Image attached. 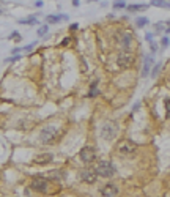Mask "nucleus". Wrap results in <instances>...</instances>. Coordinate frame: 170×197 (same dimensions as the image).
<instances>
[{"label":"nucleus","mask_w":170,"mask_h":197,"mask_svg":"<svg viewBox=\"0 0 170 197\" xmlns=\"http://www.w3.org/2000/svg\"><path fill=\"white\" fill-rule=\"evenodd\" d=\"M96 175H101L104 178L113 177V175H115V167H113L112 163H109V161H101L96 167Z\"/></svg>","instance_id":"1"},{"label":"nucleus","mask_w":170,"mask_h":197,"mask_svg":"<svg viewBox=\"0 0 170 197\" xmlns=\"http://www.w3.org/2000/svg\"><path fill=\"white\" fill-rule=\"evenodd\" d=\"M117 63H118V66H121V68H131L132 63H134V55L129 51H124L121 54H118Z\"/></svg>","instance_id":"2"},{"label":"nucleus","mask_w":170,"mask_h":197,"mask_svg":"<svg viewBox=\"0 0 170 197\" xmlns=\"http://www.w3.org/2000/svg\"><path fill=\"white\" fill-rule=\"evenodd\" d=\"M39 137H41V140H42L44 144L54 142L55 137H57V128H55V126H47V128H42Z\"/></svg>","instance_id":"3"},{"label":"nucleus","mask_w":170,"mask_h":197,"mask_svg":"<svg viewBox=\"0 0 170 197\" xmlns=\"http://www.w3.org/2000/svg\"><path fill=\"white\" fill-rule=\"evenodd\" d=\"M137 150V145L132 142V140L129 139H123V140H120V144H118V151L121 153V154H131Z\"/></svg>","instance_id":"4"},{"label":"nucleus","mask_w":170,"mask_h":197,"mask_svg":"<svg viewBox=\"0 0 170 197\" xmlns=\"http://www.w3.org/2000/svg\"><path fill=\"white\" fill-rule=\"evenodd\" d=\"M101 136L105 140H112L117 136V125L115 123H105L102 126V129H101Z\"/></svg>","instance_id":"5"},{"label":"nucleus","mask_w":170,"mask_h":197,"mask_svg":"<svg viewBox=\"0 0 170 197\" xmlns=\"http://www.w3.org/2000/svg\"><path fill=\"white\" fill-rule=\"evenodd\" d=\"M32 188L35 189V191H38V192H47L49 191V183H47L46 178L36 177V178H33V181H32Z\"/></svg>","instance_id":"6"},{"label":"nucleus","mask_w":170,"mask_h":197,"mask_svg":"<svg viewBox=\"0 0 170 197\" xmlns=\"http://www.w3.org/2000/svg\"><path fill=\"white\" fill-rule=\"evenodd\" d=\"M79 156H80V159L83 161V163H91V161L96 158V151H95L93 147H83V148L80 150V153H79Z\"/></svg>","instance_id":"7"},{"label":"nucleus","mask_w":170,"mask_h":197,"mask_svg":"<svg viewBox=\"0 0 170 197\" xmlns=\"http://www.w3.org/2000/svg\"><path fill=\"white\" fill-rule=\"evenodd\" d=\"M101 194H102V197H115L118 194V188L113 183H109V185H105L101 189Z\"/></svg>","instance_id":"8"},{"label":"nucleus","mask_w":170,"mask_h":197,"mask_svg":"<svg viewBox=\"0 0 170 197\" xmlns=\"http://www.w3.org/2000/svg\"><path fill=\"white\" fill-rule=\"evenodd\" d=\"M52 159H54V156H52L51 153H41V154H36V156L33 158V163L44 166V164H49Z\"/></svg>","instance_id":"9"},{"label":"nucleus","mask_w":170,"mask_h":197,"mask_svg":"<svg viewBox=\"0 0 170 197\" xmlns=\"http://www.w3.org/2000/svg\"><path fill=\"white\" fill-rule=\"evenodd\" d=\"M82 180L85 183H95L96 181V170H93V169H85V170H82Z\"/></svg>","instance_id":"10"},{"label":"nucleus","mask_w":170,"mask_h":197,"mask_svg":"<svg viewBox=\"0 0 170 197\" xmlns=\"http://www.w3.org/2000/svg\"><path fill=\"white\" fill-rule=\"evenodd\" d=\"M118 43L123 46V49H126V51H128V49L131 47V43H132V37H131L129 33H123V35L120 33V35H118Z\"/></svg>","instance_id":"11"},{"label":"nucleus","mask_w":170,"mask_h":197,"mask_svg":"<svg viewBox=\"0 0 170 197\" xmlns=\"http://www.w3.org/2000/svg\"><path fill=\"white\" fill-rule=\"evenodd\" d=\"M151 65H153V59L148 57V59L145 60V63H143V69H142V76H143V77L148 76V71H150V66H151Z\"/></svg>","instance_id":"12"},{"label":"nucleus","mask_w":170,"mask_h":197,"mask_svg":"<svg viewBox=\"0 0 170 197\" xmlns=\"http://www.w3.org/2000/svg\"><path fill=\"white\" fill-rule=\"evenodd\" d=\"M60 19H63V21H66L68 19V16H65V14H61V16H47L46 17V21H47V24H54V22H58Z\"/></svg>","instance_id":"13"},{"label":"nucleus","mask_w":170,"mask_h":197,"mask_svg":"<svg viewBox=\"0 0 170 197\" xmlns=\"http://www.w3.org/2000/svg\"><path fill=\"white\" fill-rule=\"evenodd\" d=\"M47 178H51V180H61V172L54 170L51 173H47Z\"/></svg>","instance_id":"14"},{"label":"nucleus","mask_w":170,"mask_h":197,"mask_svg":"<svg viewBox=\"0 0 170 197\" xmlns=\"http://www.w3.org/2000/svg\"><path fill=\"white\" fill-rule=\"evenodd\" d=\"M151 5H154V6H162V8H170V5L165 3L164 0H151Z\"/></svg>","instance_id":"15"},{"label":"nucleus","mask_w":170,"mask_h":197,"mask_svg":"<svg viewBox=\"0 0 170 197\" xmlns=\"http://www.w3.org/2000/svg\"><path fill=\"white\" fill-rule=\"evenodd\" d=\"M19 24H28V25H32V24H38V22H36V17L30 16L28 19H20V21H19Z\"/></svg>","instance_id":"16"},{"label":"nucleus","mask_w":170,"mask_h":197,"mask_svg":"<svg viewBox=\"0 0 170 197\" xmlns=\"http://www.w3.org/2000/svg\"><path fill=\"white\" fill-rule=\"evenodd\" d=\"M99 93V90H98V82H93L91 84V87H90V96H96Z\"/></svg>","instance_id":"17"},{"label":"nucleus","mask_w":170,"mask_h":197,"mask_svg":"<svg viewBox=\"0 0 170 197\" xmlns=\"http://www.w3.org/2000/svg\"><path fill=\"white\" fill-rule=\"evenodd\" d=\"M146 5H129L128 6V11H139V10H145Z\"/></svg>","instance_id":"18"},{"label":"nucleus","mask_w":170,"mask_h":197,"mask_svg":"<svg viewBox=\"0 0 170 197\" xmlns=\"http://www.w3.org/2000/svg\"><path fill=\"white\" fill-rule=\"evenodd\" d=\"M136 24H137V27H145L148 24V17H139L136 21Z\"/></svg>","instance_id":"19"},{"label":"nucleus","mask_w":170,"mask_h":197,"mask_svg":"<svg viewBox=\"0 0 170 197\" xmlns=\"http://www.w3.org/2000/svg\"><path fill=\"white\" fill-rule=\"evenodd\" d=\"M124 6H126L124 0H115V2H113V8H115V10H118V8H124Z\"/></svg>","instance_id":"20"},{"label":"nucleus","mask_w":170,"mask_h":197,"mask_svg":"<svg viewBox=\"0 0 170 197\" xmlns=\"http://www.w3.org/2000/svg\"><path fill=\"white\" fill-rule=\"evenodd\" d=\"M47 33V25H42V27H39L38 29V35L39 37H42V35H46Z\"/></svg>","instance_id":"21"},{"label":"nucleus","mask_w":170,"mask_h":197,"mask_svg":"<svg viewBox=\"0 0 170 197\" xmlns=\"http://www.w3.org/2000/svg\"><path fill=\"white\" fill-rule=\"evenodd\" d=\"M8 38H10V40H16V41H20V37H19V33H17V32H13V33L10 35Z\"/></svg>","instance_id":"22"},{"label":"nucleus","mask_w":170,"mask_h":197,"mask_svg":"<svg viewBox=\"0 0 170 197\" xmlns=\"http://www.w3.org/2000/svg\"><path fill=\"white\" fill-rule=\"evenodd\" d=\"M165 107H167V117H170V100H165Z\"/></svg>","instance_id":"23"},{"label":"nucleus","mask_w":170,"mask_h":197,"mask_svg":"<svg viewBox=\"0 0 170 197\" xmlns=\"http://www.w3.org/2000/svg\"><path fill=\"white\" fill-rule=\"evenodd\" d=\"M159 69H161V65H156V66H154V69H153V74H151V76H156Z\"/></svg>","instance_id":"24"},{"label":"nucleus","mask_w":170,"mask_h":197,"mask_svg":"<svg viewBox=\"0 0 170 197\" xmlns=\"http://www.w3.org/2000/svg\"><path fill=\"white\" fill-rule=\"evenodd\" d=\"M16 60H19V55H14V57L8 59V60H6V62H16Z\"/></svg>","instance_id":"25"},{"label":"nucleus","mask_w":170,"mask_h":197,"mask_svg":"<svg viewBox=\"0 0 170 197\" xmlns=\"http://www.w3.org/2000/svg\"><path fill=\"white\" fill-rule=\"evenodd\" d=\"M33 46H35V43H32V44H28V46H25V47H24V51H30V49H32Z\"/></svg>","instance_id":"26"},{"label":"nucleus","mask_w":170,"mask_h":197,"mask_svg":"<svg viewBox=\"0 0 170 197\" xmlns=\"http://www.w3.org/2000/svg\"><path fill=\"white\" fill-rule=\"evenodd\" d=\"M76 29H77V24H71V25H69V30H71V32L76 30Z\"/></svg>","instance_id":"27"},{"label":"nucleus","mask_w":170,"mask_h":197,"mask_svg":"<svg viewBox=\"0 0 170 197\" xmlns=\"http://www.w3.org/2000/svg\"><path fill=\"white\" fill-rule=\"evenodd\" d=\"M68 43H69V40H68V38H66V40H63V41H61V46H66Z\"/></svg>","instance_id":"28"},{"label":"nucleus","mask_w":170,"mask_h":197,"mask_svg":"<svg viewBox=\"0 0 170 197\" xmlns=\"http://www.w3.org/2000/svg\"><path fill=\"white\" fill-rule=\"evenodd\" d=\"M162 44L167 46V44H168V40H167V38H164V40H162Z\"/></svg>","instance_id":"29"},{"label":"nucleus","mask_w":170,"mask_h":197,"mask_svg":"<svg viewBox=\"0 0 170 197\" xmlns=\"http://www.w3.org/2000/svg\"><path fill=\"white\" fill-rule=\"evenodd\" d=\"M19 51H20V49H19V47H16V49H13V51H11V52H13V54H17Z\"/></svg>","instance_id":"30"},{"label":"nucleus","mask_w":170,"mask_h":197,"mask_svg":"<svg viewBox=\"0 0 170 197\" xmlns=\"http://www.w3.org/2000/svg\"><path fill=\"white\" fill-rule=\"evenodd\" d=\"M73 5H74V6H77V5H79V0H73Z\"/></svg>","instance_id":"31"},{"label":"nucleus","mask_w":170,"mask_h":197,"mask_svg":"<svg viewBox=\"0 0 170 197\" xmlns=\"http://www.w3.org/2000/svg\"><path fill=\"white\" fill-rule=\"evenodd\" d=\"M90 2H95V0H90Z\"/></svg>","instance_id":"32"},{"label":"nucleus","mask_w":170,"mask_h":197,"mask_svg":"<svg viewBox=\"0 0 170 197\" xmlns=\"http://www.w3.org/2000/svg\"><path fill=\"white\" fill-rule=\"evenodd\" d=\"M0 14H2V10H0Z\"/></svg>","instance_id":"33"},{"label":"nucleus","mask_w":170,"mask_h":197,"mask_svg":"<svg viewBox=\"0 0 170 197\" xmlns=\"http://www.w3.org/2000/svg\"><path fill=\"white\" fill-rule=\"evenodd\" d=\"M0 197H2V195H0Z\"/></svg>","instance_id":"34"}]
</instances>
